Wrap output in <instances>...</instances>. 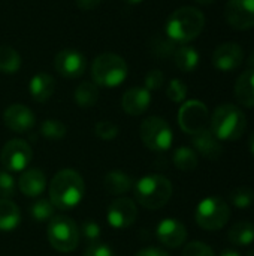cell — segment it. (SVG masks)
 <instances>
[{"label": "cell", "mask_w": 254, "mask_h": 256, "mask_svg": "<svg viewBox=\"0 0 254 256\" xmlns=\"http://www.w3.org/2000/svg\"><path fill=\"white\" fill-rule=\"evenodd\" d=\"M54 210H55V207L52 206V202L49 200L40 198L30 207V214L36 222H45V220L54 218Z\"/></svg>", "instance_id": "f1b7e54d"}, {"label": "cell", "mask_w": 254, "mask_h": 256, "mask_svg": "<svg viewBox=\"0 0 254 256\" xmlns=\"http://www.w3.org/2000/svg\"><path fill=\"white\" fill-rule=\"evenodd\" d=\"M192 144L195 152L208 160H217L223 154L222 141L217 140V136L208 128L192 135Z\"/></svg>", "instance_id": "e0dca14e"}, {"label": "cell", "mask_w": 254, "mask_h": 256, "mask_svg": "<svg viewBox=\"0 0 254 256\" xmlns=\"http://www.w3.org/2000/svg\"><path fill=\"white\" fill-rule=\"evenodd\" d=\"M219 256H241V254L238 250H235V249H225V250L220 252Z\"/></svg>", "instance_id": "b9f144b4"}, {"label": "cell", "mask_w": 254, "mask_h": 256, "mask_svg": "<svg viewBox=\"0 0 254 256\" xmlns=\"http://www.w3.org/2000/svg\"><path fill=\"white\" fill-rule=\"evenodd\" d=\"M247 256H254V252H250V254H247Z\"/></svg>", "instance_id": "7dc6e473"}, {"label": "cell", "mask_w": 254, "mask_h": 256, "mask_svg": "<svg viewBox=\"0 0 254 256\" xmlns=\"http://www.w3.org/2000/svg\"><path fill=\"white\" fill-rule=\"evenodd\" d=\"M15 189L16 183L13 176L6 170H0V200H9L13 196Z\"/></svg>", "instance_id": "d6a6232c"}, {"label": "cell", "mask_w": 254, "mask_h": 256, "mask_svg": "<svg viewBox=\"0 0 254 256\" xmlns=\"http://www.w3.org/2000/svg\"><path fill=\"white\" fill-rule=\"evenodd\" d=\"M187 92H189L187 86L184 84V81H181V80H178V78L172 80V81L169 82L168 88H166L168 98H169L172 102H175V104L184 102L186 98H187Z\"/></svg>", "instance_id": "1f68e13d"}, {"label": "cell", "mask_w": 254, "mask_h": 256, "mask_svg": "<svg viewBox=\"0 0 254 256\" xmlns=\"http://www.w3.org/2000/svg\"><path fill=\"white\" fill-rule=\"evenodd\" d=\"M234 92L238 104L254 108V69H249L238 76Z\"/></svg>", "instance_id": "44dd1931"}, {"label": "cell", "mask_w": 254, "mask_h": 256, "mask_svg": "<svg viewBox=\"0 0 254 256\" xmlns=\"http://www.w3.org/2000/svg\"><path fill=\"white\" fill-rule=\"evenodd\" d=\"M21 68V56L9 45H0V72L15 74Z\"/></svg>", "instance_id": "83f0119b"}, {"label": "cell", "mask_w": 254, "mask_h": 256, "mask_svg": "<svg viewBox=\"0 0 254 256\" xmlns=\"http://www.w3.org/2000/svg\"><path fill=\"white\" fill-rule=\"evenodd\" d=\"M79 234L88 240L90 243H96L99 238H100V226L99 224L93 222V220H85L82 225H81V230H79Z\"/></svg>", "instance_id": "d590c367"}, {"label": "cell", "mask_w": 254, "mask_h": 256, "mask_svg": "<svg viewBox=\"0 0 254 256\" xmlns=\"http://www.w3.org/2000/svg\"><path fill=\"white\" fill-rule=\"evenodd\" d=\"M175 42L169 38H159L156 40V44L153 45V50L156 54H159L160 57H168V56H174L175 52Z\"/></svg>", "instance_id": "8d00e7d4"}, {"label": "cell", "mask_w": 254, "mask_h": 256, "mask_svg": "<svg viewBox=\"0 0 254 256\" xmlns=\"http://www.w3.org/2000/svg\"><path fill=\"white\" fill-rule=\"evenodd\" d=\"M66 126L58 120H45L40 126V134L43 138L51 141H58L66 136Z\"/></svg>", "instance_id": "4dcf8cb0"}, {"label": "cell", "mask_w": 254, "mask_h": 256, "mask_svg": "<svg viewBox=\"0 0 254 256\" xmlns=\"http://www.w3.org/2000/svg\"><path fill=\"white\" fill-rule=\"evenodd\" d=\"M247 64H249V69H254V50L253 52L250 54L249 60H247Z\"/></svg>", "instance_id": "7bdbcfd3"}, {"label": "cell", "mask_w": 254, "mask_h": 256, "mask_svg": "<svg viewBox=\"0 0 254 256\" xmlns=\"http://www.w3.org/2000/svg\"><path fill=\"white\" fill-rule=\"evenodd\" d=\"M129 68L126 60L114 52H103L97 56L91 66V76L96 86L117 87L127 78Z\"/></svg>", "instance_id": "5b68a950"}, {"label": "cell", "mask_w": 254, "mask_h": 256, "mask_svg": "<svg viewBox=\"0 0 254 256\" xmlns=\"http://www.w3.org/2000/svg\"><path fill=\"white\" fill-rule=\"evenodd\" d=\"M199 58L201 56L196 51V48L186 44L178 46L174 52V62L177 68L183 72H193L199 64Z\"/></svg>", "instance_id": "cb8c5ba5"}, {"label": "cell", "mask_w": 254, "mask_h": 256, "mask_svg": "<svg viewBox=\"0 0 254 256\" xmlns=\"http://www.w3.org/2000/svg\"><path fill=\"white\" fill-rule=\"evenodd\" d=\"M135 200L147 210L165 207L172 196V183L159 174H150L133 184Z\"/></svg>", "instance_id": "277c9868"}, {"label": "cell", "mask_w": 254, "mask_h": 256, "mask_svg": "<svg viewBox=\"0 0 254 256\" xmlns=\"http://www.w3.org/2000/svg\"><path fill=\"white\" fill-rule=\"evenodd\" d=\"M31 148L22 140H10L4 144L0 153V162L3 170L9 172H21L24 171L31 160Z\"/></svg>", "instance_id": "30bf717a"}, {"label": "cell", "mask_w": 254, "mask_h": 256, "mask_svg": "<svg viewBox=\"0 0 254 256\" xmlns=\"http://www.w3.org/2000/svg\"><path fill=\"white\" fill-rule=\"evenodd\" d=\"M172 162H174V165H175L177 170L184 171V172H189V171L196 170V166L199 164V159H198V153L193 148L186 147V146H181V147H178L174 152Z\"/></svg>", "instance_id": "484cf974"}, {"label": "cell", "mask_w": 254, "mask_h": 256, "mask_svg": "<svg viewBox=\"0 0 254 256\" xmlns=\"http://www.w3.org/2000/svg\"><path fill=\"white\" fill-rule=\"evenodd\" d=\"M54 68L64 78H69V80L79 78L85 72L87 58L78 50L66 48V50H61L60 52H57V56L54 58Z\"/></svg>", "instance_id": "7c38bea8"}, {"label": "cell", "mask_w": 254, "mask_h": 256, "mask_svg": "<svg viewBox=\"0 0 254 256\" xmlns=\"http://www.w3.org/2000/svg\"><path fill=\"white\" fill-rule=\"evenodd\" d=\"M123 2H126V3H129V4H138V3H141V2H144V0H123Z\"/></svg>", "instance_id": "bcb514c9"}, {"label": "cell", "mask_w": 254, "mask_h": 256, "mask_svg": "<svg viewBox=\"0 0 254 256\" xmlns=\"http://www.w3.org/2000/svg\"><path fill=\"white\" fill-rule=\"evenodd\" d=\"M244 62V51L240 44L225 42L220 44L213 52V64L222 72H232Z\"/></svg>", "instance_id": "5bb4252c"}, {"label": "cell", "mask_w": 254, "mask_h": 256, "mask_svg": "<svg viewBox=\"0 0 254 256\" xmlns=\"http://www.w3.org/2000/svg\"><path fill=\"white\" fill-rule=\"evenodd\" d=\"M151 104V93L145 87L129 88L121 98V106L129 116L144 114Z\"/></svg>", "instance_id": "ac0fdd59"}, {"label": "cell", "mask_w": 254, "mask_h": 256, "mask_svg": "<svg viewBox=\"0 0 254 256\" xmlns=\"http://www.w3.org/2000/svg\"><path fill=\"white\" fill-rule=\"evenodd\" d=\"M18 188L25 196L37 198L46 188V177L40 170H27L21 174L18 180Z\"/></svg>", "instance_id": "d6986e66"}, {"label": "cell", "mask_w": 254, "mask_h": 256, "mask_svg": "<svg viewBox=\"0 0 254 256\" xmlns=\"http://www.w3.org/2000/svg\"><path fill=\"white\" fill-rule=\"evenodd\" d=\"M249 147H250V152L254 156V132L250 135V140H249Z\"/></svg>", "instance_id": "ee69618b"}, {"label": "cell", "mask_w": 254, "mask_h": 256, "mask_svg": "<svg viewBox=\"0 0 254 256\" xmlns=\"http://www.w3.org/2000/svg\"><path fill=\"white\" fill-rule=\"evenodd\" d=\"M21 222V212L10 200H0V231H13Z\"/></svg>", "instance_id": "603a6c76"}, {"label": "cell", "mask_w": 254, "mask_h": 256, "mask_svg": "<svg viewBox=\"0 0 254 256\" xmlns=\"http://www.w3.org/2000/svg\"><path fill=\"white\" fill-rule=\"evenodd\" d=\"M139 134L142 142L153 152H166L171 148L174 141V134L169 123L156 116H151L142 122Z\"/></svg>", "instance_id": "ba28073f"}, {"label": "cell", "mask_w": 254, "mask_h": 256, "mask_svg": "<svg viewBox=\"0 0 254 256\" xmlns=\"http://www.w3.org/2000/svg\"><path fill=\"white\" fill-rule=\"evenodd\" d=\"M3 122L7 129L16 134H24V132H28L34 126L36 118L30 108L21 104H13L4 110Z\"/></svg>", "instance_id": "2e32d148"}, {"label": "cell", "mask_w": 254, "mask_h": 256, "mask_svg": "<svg viewBox=\"0 0 254 256\" xmlns=\"http://www.w3.org/2000/svg\"><path fill=\"white\" fill-rule=\"evenodd\" d=\"M183 256H216V254L208 244L202 242H192L183 249Z\"/></svg>", "instance_id": "836d02e7"}, {"label": "cell", "mask_w": 254, "mask_h": 256, "mask_svg": "<svg viewBox=\"0 0 254 256\" xmlns=\"http://www.w3.org/2000/svg\"><path fill=\"white\" fill-rule=\"evenodd\" d=\"M136 218H138V208L135 201L130 198H123V196L117 198L108 207L106 219L109 225L117 230L129 228L130 225L135 224Z\"/></svg>", "instance_id": "4fadbf2b"}, {"label": "cell", "mask_w": 254, "mask_h": 256, "mask_svg": "<svg viewBox=\"0 0 254 256\" xmlns=\"http://www.w3.org/2000/svg\"><path fill=\"white\" fill-rule=\"evenodd\" d=\"M195 219L202 230L219 231L229 222L231 207L220 196H208L198 204Z\"/></svg>", "instance_id": "8992f818"}, {"label": "cell", "mask_w": 254, "mask_h": 256, "mask_svg": "<svg viewBox=\"0 0 254 256\" xmlns=\"http://www.w3.org/2000/svg\"><path fill=\"white\" fill-rule=\"evenodd\" d=\"M102 3V0H76V6L82 10H91L97 8Z\"/></svg>", "instance_id": "ab89813d"}, {"label": "cell", "mask_w": 254, "mask_h": 256, "mask_svg": "<svg viewBox=\"0 0 254 256\" xmlns=\"http://www.w3.org/2000/svg\"><path fill=\"white\" fill-rule=\"evenodd\" d=\"M28 90H30V94H31L33 100L43 104V102H46L54 94L55 80L49 74H45V72L36 74L30 80Z\"/></svg>", "instance_id": "ffe728a7"}, {"label": "cell", "mask_w": 254, "mask_h": 256, "mask_svg": "<svg viewBox=\"0 0 254 256\" xmlns=\"http://www.w3.org/2000/svg\"><path fill=\"white\" fill-rule=\"evenodd\" d=\"M210 123V112L204 102L192 99L183 104L178 111V124L180 128L189 134L195 135L208 128Z\"/></svg>", "instance_id": "9c48e42d"}, {"label": "cell", "mask_w": 254, "mask_h": 256, "mask_svg": "<svg viewBox=\"0 0 254 256\" xmlns=\"http://www.w3.org/2000/svg\"><path fill=\"white\" fill-rule=\"evenodd\" d=\"M94 132H96V135H97L100 140H103V141H111V140H114V138L118 135V128H117L112 122L103 120V122H99V123L96 124Z\"/></svg>", "instance_id": "e575fe53"}, {"label": "cell", "mask_w": 254, "mask_h": 256, "mask_svg": "<svg viewBox=\"0 0 254 256\" xmlns=\"http://www.w3.org/2000/svg\"><path fill=\"white\" fill-rule=\"evenodd\" d=\"M205 27V15L193 6L178 8L166 22V34L175 44H187L196 39Z\"/></svg>", "instance_id": "7a4b0ae2"}, {"label": "cell", "mask_w": 254, "mask_h": 256, "mask_svg": "<svg viewBox=\"0 0 254 256\" xmlns=\"http://www.w3.org/2000/svg\"><path fill=\"white\" fill-rule=\"evenodd\" d=\"M229 242L234 246L246 248L254 243V225L249 220L237 222L229 231Z\"/></svg>", "instance_id": "d4e9b609"}, {"label": "cell", "mask_w": 254, "mask_h": 256, "mask_svg": "<svg viewBox=\"0 0 254 256\" xmlns=\"http://www.w3.org/2000/svg\"><path fill=\"white\" fill-rule=\"evenodd\" d=\"M85 184L75 170L58 171L49 184V201L55 208L72 210L84 198Z\"/></svg>", "instance_id": "6da1fadb"}, {"label": "cell", "mask_w": 254, "mask_h": 256, "mask_svg": "<svg viewBox=\"0 0 254 256\" xmlns=\"http://www.w3.org/2000/svg\"><path fill=\"white\" fill-rule=\"evenodd\" d=\"M225 18L237 30L254 27V0H229L226 3Z\"/></svg>", "instance_id": "8fae6325"}, {"label": "cell", "mask_w": 254, "mask_h": 256, "mask_svg": "<svg viewBox=\"0 0 254 256\" xmlns=\"http://www.w3.org/2000/svg\"><path fill=\"white\" fill-rule=\"evenodd\" d=\"M211 132L220 141H238L247 129V118L234 104L219 105L211 117Z\"/></svg>", "instance_id": "3957f363"}, {"label": "cell", "mask_w": 254, "mask_h": 256, "mask_svg": "<svg viewBox=\"0 0 254 256\" xmlns=\"http://www.w3.org/2000/svg\"><path fill=\"white\" fill-rule=\"evenodd\" d=\"M136 256H169V254L162 249H157V248H145V249L139 250Z\"/></svg>", "instance_id": "60d3db41"}, {"label": "cell", "mask_w": 254, "mask_h": 256, "mask_svg": "<svg viewBox=\"0 0 254 256\" xmlns=\"http://www.w3.org/2000/svg\"><path fill=\"white\" fill-rule=\"evenodd\" d=\"M73 98L81 108H91L99 100V86H96L91 81L81 82L76 87Z\"/></svg>", "instance_id": "4316f807"}, {"label": "cell", "mask_w": 254, "mask_h": 256, "mask_svg": "<svg viewBox=\"0 0 254 256\" xmlns=\"http://www.w3.org/2000/svg\"><path fill=\"white\" fill-rule=\"evenodd\" d=\"M133 184H135L133 180L123 171H111L105 176L103 180L105 190L114 196L127 194L129 190L133 189Z\"/></svg>", "instance_id": "7402d4cb"}, {"label": "cell", "mask_w": 254, "mask_h": 256, "mask_svg": "<svg viewBox=\"0 0 254 256\" xmlns=\"http://www.w3.org/2000/svg\"><path fill=\"white\" fill-rule=\"evenodd\" d=\"M231 202L240 210H247L254 204V190L250 188H237L231 192Z\"/></svg>", "instance_id": "f546056e"}, {"label": "cell", "mask_w": 254, "mask_h": 256, "mask_svg": "<svg viewBox=\"0 0 254 256\" xmlns=\"http://www.w3.org/2000/svg\"><path fill=\"white\" fill-rule=\"evenodd\" d=\"M84 256H114V254L109 246L96 242V243L88 244V248L84 252Z\"/></svg>", "instance_id": "f35d334b"}, {"label": "cell", "mask_w": 254, "mask_h": 256, "mask_svg": "<svg viewBox=\"0 0 254 256\" xmlns=\"http://www.w3.org/2000/svg\"><path fill=\"white\" fill-rule=\"evenodd\" d=\"M49 244L63 254L76 249L79 242V230L76 224L67 216H54L48 225Z\"/></svg>", "instance_id": "52a82bcc"}, {"label": "cell", "mask_w": 254, "mask_h": 256, "mask_svg": "<svg viewBox=\"0 0 254 256\" xmlns=\"http://www.w3.org/2000/svg\"><path fill=\"white\" fill-rule=\"evenodd\" d=\"M195 2H198L199 4H211V3H214L216 0H195Z\"/></svg>", "instance_id": "f6af8a7d"}, {"label": "cell", "mask_w": 254, "mask_h": 256, "mask_svg": "<svg viewBox=\"0 0 254 256\" xmlns=\"http://www.w3.org/2000/svg\"><path fill=\"white\" fill-rule=\"evenodd\" d=\"M156 236L163 246L178 249L187 240V228L177 219H163L156 228Z\"/></svg>", "instance_id": "9a60e30c"}, {"label": "cell", "mask_w": 254, "mask_h": 256, "mask_svg": "<svg viewBox=\"0 0 254 256\" xmlns=\"http://www.w3.org/2000/svg\"><path fill=\"white\" fill-rule=\"evenodd\" d=\"M165 82V75L162 70L159 69H151L147 75H145V88L148 92L151 90H159Z\"/></svg>", "instance_id": "74e56055"}]
</instances>
